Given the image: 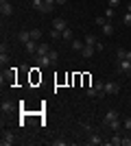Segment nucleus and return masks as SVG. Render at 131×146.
Instances as JSON below:
<instances>
[{"instance_id":"1","label":"nucleus","mask_w":131,"mask_h":146,"mask_svg":"<svg viewBox=\"0 0 131 146\" xmlns=\"http://www.w3.org/2000/svg\"><path fill=\"white\" fill-rule=\"evenodd\" d=\"M53 7L55 5H46L44 0H33V9H37L39 13H53Z\"/></svg>"},{"instance_id":"2","label":"nucleus","mask_w":131,"mask_h":146,"mask_svg":"<svg viewBox=\"0 0 131 146\" xmlns=\"http://www.w3.org/2000/svg\"><path fill=\"white\" fill-rule=\"evenodd\" d=\"M0 13H2L5 18H11L13 15V5L9 0H0Z\"/></svg>"},{"instance_id":"3","label":"nucleus","mask_w":131,"mask_h":146,"mask_svg":"<svg viewBox=\"0 0 131 146\" xmlns=\"http://www.w3.org/2000/svg\"><path fill=\"white\" fill-rule=\"evenodd\" d=\"M120 92V83H116V81H109V83H105V94H109V96H116Z\"/></svg>"},{"instance_id":"4","label":"nucleus","mask_w":131,"mask_h":146,"mask_svg":"<svg viewBox=\"0 0 131 146\" xmlns=\"http://www.w3.org/2000/svg\"><path fill=\"white\" fill-rule=\"evenodd\" d=\"M13 142H15V135H13L11 131H2V140H0V144H2V146H11Z\"/></svg>"},{"instance_id":"5","label":"nucleus","mask_w":131,"mask_h":146,"mask_svg":"<svg viewBox=\"0 0 131 146\" xmlns=\"http://www.w3.org/2000/svg\"><path fill=\"white\" fill-rule=\"evenodd\" d=\"M53 29L59 31V33H63V31L68 29V22H66L63 18H55V20H53Z\"/></svg>"},{"instance_id":"6","label":"nucleus","mask_w":131,"mask_h":146,"mask_svg":"<svg viewBox=\"0 0 131 146\" xmlns=\"http://www.w3.org/2000/svg\"><path fill=\"white\" fill-rule=\"evenodd\" d=\"M37 46H39V42L31 39V42H26V44H24V50H26V52H31V55H37Z\"/></svg>"},{"instance_id":"7","label":"nucleus","mask_w":131,"mask_h":146,"mask_svg":"<svg viewBox=\"0 0 131 146\" xmlns=\"http://www.w3.org/2000/svg\"><path fill=\"white\" fill-rule=\"evenodd\" d=\"M116 68L120 72H131V61L129 59H122V61H116Z\"/></svg>"},{"instance_id":"8","label":"nucleus","mask_w":131,"mask_h":146,"mask_svg":"<svg viewBox=\"0 0 131 146\" xmlns=\"http://www.w3.org/2000/svg\"><path fill=\"white\" fill-rule=\"evenodd\" d=\"M107 144H112V146H122V135L120 133H114L109 140H107Z\"/></svg>"},{"instance_id":"9","label":"nucleus","mask_w":131,"mask_h":146,"mask_svg":"<svg viewBox=\"0 0 131 146\" xmlns=\"http://www.w3.org/2000/svg\"><path fill=\"white\" fill-rule=\"evenodd\" d=\"M87 144L98 146V144H103V137H100V135H96V133H90V137H87Z\"/></svg>"},{"instance_id":"10","label":"nucleus","mask_w":131,"mask_h":146,"mask_svg":"<svg viewBox=\"0 0 131 146\" xmlns=\"http://www.w3.org/2000/svg\"><path fill=\"white\" fill-rule=\"evenodd\" d=\"M114 120H118V111H116V109H109L105 113V122L109 124V122H114Z\"/></svg>"},{"instance_id":"11","label":"nucleus","mask_w":131,"mask_h":146,"mask_svg":"<svg viewBox=\"0 0 131 146\" xmlns=\"http://www.w3.org/2000/svg\"><path fill=\"white\" fill-rule=\"evenodd\" d=\"M94 50H96L94 46H83V50H81V57H83V59H90V57L94 55Z\"/></svg>"},{"instance_id":"12","label":"nucleus","mask_w":131,"mask_h":146,"mask_svg":"<svg viewBox=\"0 0 131 146\" xmlns=\"http://www.w3.org/2000/svg\"><path fill=\"white\" fill-rule=\"evenodd\" d=\"M37 61H39V66H42V68H48V66H53V61L48 59V55H37Z\"/></svg>"},{"instance_id":"13","label":"nucleus","mask_w":131,"mask_h":146,"mask_svg":"<svg viewBox=\"0 0 131 146\" xmlns=\"http://www.w3.org/2000/svg\"><path fill=\"white\" fill-rule=\"evenodd\" d=\"M100 31H103V35H114V24L112 22H105L100 26Z\"/></svg>"},{"instance_id":"14","label":"nucleus","mask_w":131,"mask_h":146,"mask_svg":"<svg viewBox=\"0 0 131 146\" xmlns=\"http://www.w3.org/2000/svg\"><path fill=\"white\" fill-rule=\"evenodd\" d=\"M7 61H9V55H7V46H5V44H2V46H0V63L5 66Z\"/></svg>"},{"instance_id":"15","label":"nucleus","mask_w":131,"mask_h":146,"mask_svg":"<svg viewBox=\"0 0 131 146\" xmlns=\"http://www.w3.org/2000/svg\"><path fill=\"white\" fill-rule=\"evenodd\" d=\"M11 109H13V103H11V100H2V105H0V111H2V113H9Z\"/></svg>"},{"instance_id":"16","label":"nucleus","mask_w":131,"mask_h":146,"mask_svg":"<svg viewBox=\"0 0 131 146\" xmlns=\"http://www.w3.org/2000/svg\"><path fill=\"white\" fill-rule=\"evenodd\" d=\"M18 39L22 44H26V42H31V31H22V33H20L18 35Z\"/></svg>"},{"instance_id":"17","label":"nucleus","mask_w":131,"mask_h":146,"mask_svg":"<svg viewBox=\"0 0 131 146\" xmlns=\"http://www.w3.org/2000/svg\"><path fill=\"white\" fill-rule=\"evenodd\" d=\"M61 39H68V42H72V39H74V33H72V29H70V26L61 33Z\"/></svg>"},{"instance_id":"18","label":"nucleus","mask_w":131,"mask_h":146,"mask_svg":"<svg viewBox=\"0 0 131 146\" xmlns=\"http://www.w3.org/2000/svg\"><path fill=\"white\" fill-rule=\"evenodd\" d=\"M50 52V46L48 44H42L39 42V46H37V55H48Z\"/></svg>"},{"instance_id":"19","label":"nucleus","mask_w":131,"mask_h":146,"mask_svg":"<svg viewBox=\"0 0 131 146\" xmlns=\"http://www.w3.org/2000/svg\"><path fill=\"white\" fill-rule=\"evenodd\" d=\"M83 42H85V46H96V42H98V39H96V35H92V33H90V35H85V39H83Z\"/></svg>"},{"instance_id":"20","label":"nucleus","mask_w":131,"mask_h":146,"mask_svg":"<svg viewBox=\"0 0 131 146\" xmlns=\"http://www.w3.org/2000/svg\"><path fill=\"white\" fill-rule=\"evenodd\" d=\"M83 46H85V42H79V39H72V48L76 50V52H81Z\"/></svg>"},{"instance_id":"21","label":"nucleus","mask_w":131,"mask_h":146,"mask_svg":"<svg viewBox=\"0 0 131 146\" xmlns=\"http://www.w3.org/2000/svg\"><path fill=\"white\" fill-rule=\"evenodd\" d=\"M122 59H127V50L118 48V50H116V61H122Z\"/></svg>"},{"instance_id":"22","label":"nucleus","mask_w":131,"mask_h":146,"mask_svg":"<svg viewBox=\"0 0 131 146\" xmlns=\"http://www.w3.org/2000/svg\"><path fill=\"white\" fill-rule=\"evenodd\" d=\"M85 94H87L90 98H96V96H100V94H98V90H96V85H94V87H87V92H85Z\"/></svg>"},{"instance_id":"23","label":"nucleus","mask_w":131,"mask_h":146,"mask_svg":"<svg viewBox=\"0 0 131 146\" xmlns=\"http://www.w3.org/2000/svg\"><path fill=\"white\" fill-rule=\"evenodd\" d=\"M39 37H42V31H39V29H33V31H31V39L39 42Z\"/></svg>"},{"instance_id":"24","label":"nucleus","mask_w":131,"mask_h":146,"mask_svg":"<svg viewBox=\"0 0 131 146\" xmlns=\"http://www.w3.org/2000/svg\"><path fill=\"white\" fill-rule=\"evenodd\" d=\"M48 59L53 61V63H57V61H59V52H57V50H50V52H48Z\"/></svg>"},{"instance_id":"25","label":"nucleus","mask_w":131,"mask_h":146,"mask_svg":"<svg viewBox=\"0 0 131 146\" xmlns=\"http://www.w3.org/2000/svg\"><path fill=\"white\" fill-rule=\"evenodd\" d=\"M107 127H112L114 131H118V129L122 127V122H120V118H118V120H114V122H109V124H107Z\"/></svg>"},{"instance_id":"26","label":"nucleus","mask_w":131,"mask_h":146,"mask_svg":"<svg viewBox=\"0 0 131 146\" xmlns=\"http://www.w3.org/2000/svg\"><path fill=\"white\" fill-rule=\"evenodd\" d=\"M114 15H116V9H114V7H107V9H105V18H109V20H112Z\"/></svg>"},{"instance_id":"27","label":"nucleus","mask_w":131,"mask_h":146,"mask_svg":"<svg viewBox=\"0 0 131 146\" xmlns=\"http://www.w3.org/2000/svg\"><path fill=\"white\" fill-rule=\"evenodd\" d=\"M122 24H125V26H131V13H125V18H122Z\"/></svg>"},{"instance_id":"28","label":"nucleus","mask_w":131,"mask_h":146,"mask_svg":"<svg viewBox=\"0 0 131 146\" xmlns=\"http://www.w3.org/2000/svg\"><path fill=\"white\" fill-rule=\"evenodd\" d=\"M48 35H50V37H53V39H61V33H59V31H55V29L50 31Z\"/></svg>"},{"instance_id":"29","label":"nucleus","mask_w":131,"mask_h":146,"mask_svg":"<svg viewBox=\"0 0 131 146\" xmlns=\"http://www.w3.org/2000/svg\"><path fill=\"white\" fill-rule=\"evenodd\" d=\"M122 127H125V131H131V118H127V120L122 122Z\"/></svg>"},{"instance_id":"30","label":"nucleus","mask_w":131,"mask_h":146,"mask_svg":"<svg viewBox=\"0 0 131 146\" xmlns=\"http://www.w3.org/2000/svg\"><path fill=\"white\" fill-rule=\"evenodd\" d=\"M105 22H107V18H105V15H100V18H96V24H98V26H103Z\"/></svg>"},{"instance_id":"31","label":"nucleus","mask_w":131,"mask_h":146,"mask_svg":"<svg viewBox=\"0 0 131 146\" xmlns=\"http://www.w3.org/2000/svg\"><path fill=\"white\" fill-rule=\"evenodd\" d=\"M53 144H55V146H66V144H68V142H66V140H55V142H53Z\"/></svg>"},{"instance_id":"32","label":"nucleus","mask_w":131,"mask_h":146,"mask_svg":"<svg viewBox=\"0 0 131 146\" xmlns=\"http://www.w3.org/2000/svg\"><path fill=\"white\" fill-rule=\"evenodd\" d=\"M118 5H120V0H109V7H114V9H116Z\"/></svg>"},{"instance_id":"33","label":"nucleus","mask_w":131,"mask_h":146,"mask_svg":"<svg viewBox=\"0 0 131 146\" xmlns=\"http://www.w3.org/2000/svg\"><path fill=\"white\" fill-rule=\"evenodd\" d=\"M46 5H57V0H44Z\"/></svg>"},{"instance_id":"34","label":"nucleus","mask_w":131,"mask_h":146,"mask_svg":"<svg viewBox=\"0 0 131 146\" xmlns=\"http://www.w3.org/2000/svg\"><path fill=\"white\" fill-rule=\"evenodd\" d=\"M127 59H129V61H131V50H127Z\"/></svg>"},{"instance_id":"35","label":"nucleus","mask_w":131,"mask_h":146,"mask_svg":"<svg viewBox=\"0 0 131 146\" xmlns=\"http://www.w3.org/2000/svg\"><path fill=\"white\" fill-rule=\"evenodd\" d=\"M127 11H129V13H131V2H129V5H127Z\"/></svg>"}]
</instances>
